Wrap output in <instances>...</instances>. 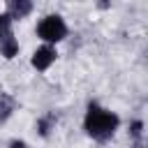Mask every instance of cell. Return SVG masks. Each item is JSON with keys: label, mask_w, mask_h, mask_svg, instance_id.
I'll return each mask as SVG.
<instances>
[{"label": "cell", "mask_w": 148, "mask_h": 148, "mask_svg": "<svg viewBox=\"0 0 148 148\" xmlns=\"http://www.w3.org/2000/svg\"><path fill=\"white\" fill-rule=\"evenodd\" d=\"M14 111V99L5 92H0V123H5Z\"/></svg>", "instance_id": "6"}, {"label": "cell", "mask_w": 148, "mask_h": 148, "mask_svg": "<svg viewBox=\"0 0 148 148\" xmlns=\"http://www.w3.org/2000/svg\"><path fill=\"white\" fill-rule=\"evenodd\" d=\"M7 2V14L9 18H25L32 12V0H5Z\"/></svg>", "instance_id": "4"}, {"label": "cell", "mask_w": 148, "mask_h": 148, "mask_svg": "<svg viewBox=\"0 0 148 148\" xmlns=\"http://www.w3.org/2000/svg\"><path fill=\"white\" fill-rule=\"evenodd\" d=\"M118 123H120V118L113 111L102 109L97 104H90L88 106V113H86V120H83L86 132L92 139H97V141H104V139L113 136V132L118 130Z\"/></svg>", "instance_id": "1"}, {"label": "cell", "mask_w": 148, "mask_h": 148, "mask_svg": "<svg viewBox=\"0 0 148 148\" xmlns=\"http://www.w3.org/2000/svg\"><path fill=\"white\" fill-rule=\"evenodd\" d=\"M12 35V18L9 14H0V42H5Z\"/></svg>", "instance_id": "7"}, {"label": "cell", "mask_w": 148, "mask_h": 148, "mask_svg": "<svg viewBox=\"0 0 148 148\" xmlns=\"http://www.w3.org/2000/svg\"><path fill=\"white\" fill-rule=\"evenodd\" d=\"M37 35L44 39V42H60L65 39L67 35V25L65 21L58 16V14H51V16H44L37 25Z\"/></svg>", "instance_id": "2"}, {"label": "cell", "mask_w": 148, "mask_h": 148, "mask_svg": "<svg viewBox=\"0 0 148 148\" xmlns=\"http://www.w3.org/2000/svg\"><path fill=\"white\" fill-rule=\"evenodd\" d=\"M0 53H2L5 58H14V56L18 53V42L14 39V35H9L5 42H0Z\"/></svg>", "instance_id": "5"}, {"label": "cell", "mask_w": 148, "mask_h": 148, "mask_svg": "<svg viewBox=\"0 0 148 148\" xmlns=\"http://www.w3.org/2000/svg\"><path fill=\"white\" fill-rule=\"evenodd\" d=\"M9 148H28V146H25L23 141H12V143H9Z\"/></svg>", "instance_id": "8"}, {"label": "cell", "mask_w": 148, "mask_h": 148, "mask_svg": "<svg viewBox=\"0 0 148 148\" xmlns=\"http://www.w3.org/2000/svg\"><path fill=\"white\" fill-rule=\"evenodd\" d=\"M53 60H56V49H51V46H39V49L32 53V67L39 69V72L49 69Z\"/></svg>", "instance_id": "3"}]
</instances>
